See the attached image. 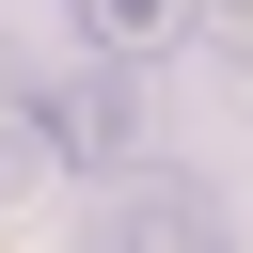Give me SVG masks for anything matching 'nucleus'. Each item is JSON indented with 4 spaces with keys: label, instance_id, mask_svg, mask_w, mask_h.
<instances>
[{
    "label": "nucleus",
    "instance_id": "obj_1",
    "mask_svg": "<svg viewBox=\"0 0 253 253\" xmlns=\"http://www.w3.org/2000/svg\"><path fill=\"white\" fill-rule=\"evenodd\" d=\"M79 253H221V190L174 158H126L79 190Z\"/></svg>",
    "mask_w": 253,
    "mask_h": 253
},
{
    "label": "nucleus",
    "instance_id": "obj_2",
    "mask_svg": "<svg viewBox=\"0 0 253 253\" xmlns=\"http://www.w3.org/2000/svg\"><path fill=\"white\" fill-rule=\"evenodd\" d=\"M32 126H47V158H63V174H126V158H142V79H126V47L63 63V79L32 95Z\"/></svg>",
    "mask_w": 253,
    "mask_h": 253
},
{
    "label": "nucleus",
    "instance_id": "obj_3",
    "mask_svg": "<svg viewBox=\"0 0 253 253\" xmlns=\"http://www.w3.org/2000/svg\"><path fill=\"white\" fill-rule=\"evenodd\" d=\"M190 16H206V0H79V32H95V47H126V63H142V47H174Z\"/></svg>",
    "mask_w": 253,
    "mask_h": 253
},
{
    "label": "nucleus",
    "instance_id": "obj_4",
    "mask_svg": "<svg viewBox=\"0 0 253 253\" xmlns=\"http://www.w3.org/2000/svg\"><path fill=\"white\" fill-rule=\"evenodd\" d=\"M47 174H63V158H47V126H32V111H16V126H0V206H32V190H47Z\"/></svg>",
    "mask_w": 253,
    "mask_h": 253
},
{
    "label": "nucleus",
    "instance_id": "obj_5",
    "mask_svg": "<svg viewBox=\"0 0 253 253\" xmlns=\"http://www.w3.org/2000/svg\"><path fill=\"white\" fill-rule=\"evenodd\" d=\"M32 95H47V79H32V63H16V32H0V126H16Z\"/></svg>",
    "mask_w": 253,
    "mask_h": 253
},
{
    "label": "nucleus",
    "instance_id": "obj_6",
    "mask_svg": "<svg viewBox=\"0 0 253 253\" xmlns=\"http://www.w3.org/2000/svg\"><path fill=\"white\" fill-rule=\"evenodd\" d=\"M221 63H237V79H253V0H221Z\"/></svg>",
    "mask_w": 253,
    "mask_h": 253
}]
</instances>
